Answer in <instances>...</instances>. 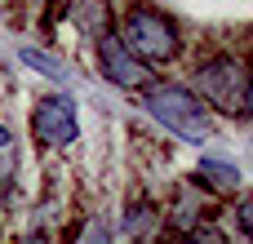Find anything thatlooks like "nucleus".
<instances>
[{
	"mask_svg": "<svg viewBox=\"0 0 253 244\" xmlns=\"http://www.w3.org/2000/svg\"><path fill=\"white\" fill-rule=\"evenodd\" d=\"M236 218H240V231H245V236H253V196H245V200H240Z\"/></svg>",
	"mask_w": 253,
	"mask_h": 244,
	"instance_id": "nucleus-10",
	"label": "nucleus"
},
{
	"mask_svg": "<svg viewBox=\"0 0 253 244\" xmlns=\"http://www.w3.org/2000/svg\"><path fill=\"white\" fill-rule=\"evenodd\" d=\"M147 116H151L156 124H165L169 133L187 138V142H205V138L213 133L209 111H205L200 98H196L191 89H182V84H156V89H147Z\"/></svg>",
	"mask_w": 253,
	"mask_h": 244,
	"instance_id": "nucleus-1",
	"label": "nucleus"
},
{
	"mask_svg": "<svg viewBox=\"0 0 253 244\" xmlns=\"http://www.w3.org/2000/svg\"><path fill=\"white\" fill-rule=\"evenodd\" d=\"M245 111L253 116V76H249V89H245Z\"/></svg>",
	"mask_w": 253,
	"mask_h": 244,
	"instance_id": "nucleus-11",
	"label": "nucleus"
},
{
	"mask_svg": "<svg viewBox=\"0 0 253 244\" xmlns=\"http://www.w3.org/2000/svg\"><path fill=\"white\" fill-rule=\"evenodd\" d=\"M98 71L116 84V89H142L147 84V67L120 44V36H98Z\"/></svg>",
	"mask_w": 253,
	"mask_h": 244,
	"instance_id": "nucleus-5",
	"label": "nucleus"
},
{
	"mask_svg": "<svg viewBox=\"0 0 253 244\" xmlns=\"http://www.w3.org/2000/svg\"><path fill=\"white\" fill-rule=\"evenodd\" d=\"M200 173H205V178H213L218 187H236V182H240V169H236V164H222V160H213V156L200 164Z\"/></svg>",
	"mask_w": 253,
	"mask_h": 244,
	"instance_id": "nucleus-7",
	"label": "nucleus"
},
{
	"mask_svg": "<svg viewBox=\"0 0 253 244\" xmlns=\"http://www.w3.org/2000/svg\"><path fill=\"white\" fill-rule=\"evenodd\" d=\"M31 133H36V142H40V147H49V151L71 147V142H76V133H80L76 102H71L67 93H49V98H40V102H36V111H31Z\"/></svg>",
	"mask_w": 253,
	"mask_h": 244,
	"instance_id": "nucleus-3",
	"label": "nucleus"
},
{
	"mask_svg": "<svg viewBox=\"0 0 253 244\" xmlns=\"http://www.w3.org/2000/svg\"><path fill=\"white\" fill-rule=\"evenodd\" d=\"M9 142H13V138H9V129H4V124H0V151H4V147H9Z\"/></svg>",
	"mask_w": 253,
	"mask_h": 244,
	"instance_id": "nucleus-12",
	"label": "nucleus"
},
{
	"mask_svg": "<svg viewBox=\"0 0 253 244\" xmlns=\"http://www.w3.org/2000/svg\"><path fill=\"white\" fill-rule=\"evenodd\" d=\"M76 244H111V236H107V222H102V218H93V222L80 231V240H76Z\"/></svg>",
	"mask_w": 253,
	"mask_h": 244,
	"instance_id": "nucleus-8",
	"label": "nucleus"
},
{
	"mask_svg": "<svg viewBox=\"0 0 253 244\" xmlns=\"http://www.w3.org/2000/svg\"><path fill=\"white\" fill-rule=\"evenodd\" d=\"M27 244H44V236H31V240H27Z\"/></svg>",
	"mask_w": 253,
	"mask_h": 244,
	"instance_id": "nucleus-13",
	"label": "nucleus"
},
{
	"mask_svg": "<svg viewBox=\"0 0 253 244\" xmlns=\"http://www.w3.org/2000/svg\"><path fill=\"white\" fill-rule=\"evenodd\" d=\"M142 67L147 62H169V58H178V49H182V40H178V27L160 13V9H151V4H138V9H129L125 13V40H120Z\"/></svg>",
	"mask_w": 253,
	"mask_h": 244,
	"instance_id": "nucleus-2",
	"label": "nucleus"
},
{
	"mask_svg": "<svg viewBox=\"0 0 253 244\" xmlns=\"http://www.w3.org/2000/svg\"><path fill=\"white\" fill-rule=\"evenodd\" d=\"M80 27H89V31H98V18H102V0H80Z\"/></svg>",
	"mask_w": 253,
	"mask_h": 244,
	"instance_id": "nucleus-9",
	"label": "nucleus"
},
{
	"mask_svg": "<svg viewBox=\"0 0 253 244\" xmlns=\"http://www.w3.org/2000/svg\"><path fill=\"white\" fill-rule=\"evenodd\" d=\"M18 58H22V62H27L31 71H40V76H49V80H58V84L67 80V67H62V62H58L53 53H40V49L22 44V49H18Z\"/></svg>",
	"mask_w": 253,
	"mask_h": 244,
	"instance_id": "nucleus-6",
	"label": "nucleus"
},
{
	"mask_svg": "<svg viewBox=\"0 0 253 244\" xmlns=\"http://www.w3.org/2000/svg\"><path fill=\"white\" fill-rule=\"evenodd\" d=\"M196 84L200 93L222 107V111H240L245 107V89H249V76H240V62L236 58H213L196 71Z\"/></svg>",
	"mask_w": 253,
	"mask_h": 244,
	"instance_id": "nucleus-4",
	"label": "nucleus"
}]
</instances>
